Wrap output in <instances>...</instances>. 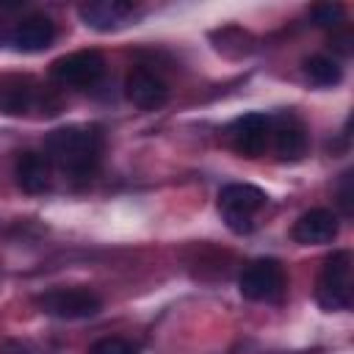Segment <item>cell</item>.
I'll return each instance as SVG.
<instances>
[{
  "instance_id": "30bf717a",
  "label": "cell",
  "mask_w": 354,
  "mask_h": 354,
  "mask_svg": "<svg viewBox=\"0 0 354 354\" xmlns=\"http://www.w3.org/2000/svg\"><path fill=\"white\" fill-rule=\"evenodd\" d=\"M268 136H271V119L266 113H243L230 124L232 147L246 158L263 155V149L268 147Z\"/></svg>"
},
{
  "instance_id": "277c9868",
  "label": "cell",
  "mask_w": 354,
  "mask_h": 354,
  "mask_svg": "<svg viewBox=\"0 0 354 354\" xmlns=\"http://www.w3.org/2000/svg\"><path fill=\"white\" fill-rule=\"evenodd\" d=\"M41 313L61 318V321H80L94 318L102 310V299L88 288H50L36 296Z\"/></svg>"
},
{
  "instance_id": "5bb4252c",
  "label": "cell",
  "mask_w": 354,
  "mask_h": 354,
  "mask_svg": "<svg viewBox=\"0 0 354 354\" xmlns=\"http://www.w3.org/2000/svg\"><path fill=\"white\" fill-rule=\"evenodd\" d=\"M77 14L94 30H113L136 14V6L127 0H91V3H83Z\"/></svg>"
},
{
  "instance_id": "3957f363",
  "label": "cell",
  "mask_w": 354,
  "mask_h": 354,
  "mask_svg": "<svg viewBox=\"0 0 354 354\" xmlns=\"http://www.w3.org/2000/svg\"><path fill=\"white\" fill-rule=\"evenodd\" d=\"M351 254L346 249L326 257L315 279V301L329 313L351 310Z\"/></svg>"
},
{
  "instance_id": "4fadbf2b",
  "label": "cell",
  "mask_w": 354,
  "mask_h": 354,
  "mask_svg": "<svg viewBox=\"0 0 354 354\" xmlns=\"http://www.w3.org/2000/svg\"><path fill=\"white\" fill-rule=\"evenodd\" d=\"M14 180L25 194H44L53 180V163L44 152L25 149L14 160Z\"/></svg>"
},
{
  "instance_id": "6da1fadb",
  "label": "cell",
  "mask_w": 354,
  "mask_h": 354,
  "mask_svg": "<svg viewBox=\"0 0 354 354\" xmlns=\"http://www.w3.org/2000/svg\"><path fill=\"white\" fill-rule=\"evenodd\" d=\"M44 155L72 180H91L102 158V133L97 127L69 124L44 138Z\"/></svg>"
},
{
  "instance_id": "e0dca14e",
  "label": "cell",
  "mask_w": 354,
  "mask_h": 354,
  "mask_svg": "<svg viewBox=\"0 0 354 354\" xmlns=\"http://www.w3.org/2000/svg\"><path fill=\"white\" fill-rule=\"evenodd\" d=\"M88 354H138V346L124 337H100L97 343H91Z\"/></svg>"
},
{
  "instance_id": "7a4b0ae2",
  "label": "cell",
  "mask_w": 354,
  "mask_h": 354,
  "mask_svg": "<svg viewBox=\"0 0 354 354\" xmlns=\"http://www.w3.org/2000/svg\"><path fill=\"white\" fill-rule=\"evenodd\" d=\"M266 202H268L266 191L252 183H230L218 191L216 199L224 224L235 235H249L254 230V216L266 207Z\"/></svg>"
},
{
  "instance_id": "5b68a950",
  "label": "cell",
  "mask_w": 354,
  "mask_h": 354,
  "mask_svg": "<svg viewBox=\"0 0 354 354\" xmlns=\"http://www.w3.org/2000/svg\"><path fill=\"white\" fill-rule=\"evenodd\" d=\"M285 268L274 257H257L243 266L238 277V290L249 301H274L285 290Z\"/></svg>"
},
{
  "instance_id": "52a82bcc",
  "label": "cell",
  "mask_w": 354,
  "mask_h": 354,
  "mask_svg": "<svg viewBox=\"0 0 354 354\" xmlns=\"http://www.w3.org/2000/svg\"><path fill=\"white\" fill-rule=\"evenodd\" d=\"M268 119H271L268 141L274 144L277 158L288 160V163L301 160L304 152H307V127H304V122L290 111H282V113L268 116Z\"/></svg>"
},
{
  "instance_id": "9a60e30c",
  "label": "cell",
  "mask_w": 354,
  "mask_h": 354,
  "mask_svg": "<svg viewBox=\"0 0 354 354\" xmlns=\"http://www.w3.org/2000/svg\"><path fill=\"white\" fill-rule=\"evenodd\" d=\"M304 75L310 77V83L326 88V86H337L343 80V66L332 55H310L304 61Z\"/></svg>"
},
{
  "instance_id": "9c48e42d",
  "label": "cell",
  "mask_w": 354,
  "mask_h": 354,
  "mask_svg": "<svg viewBox=\"0 0 354 354\" xmlns=\"http://www.w3.org/2000/svg\"><path fill=\"white\" fill-rule=\"evenodd\" d=\"M44 100V88L28 75H3L0 77V113L22 116L39 108Z\"/></svg>"
},
{
  "instance_id": "ac0fdd59",
  "label": "cell",
  "mask_w": 354,
  "mask_h": 354,
  "mask_svg": "<svg viewBox=\"0 0 354 354\" xmlns=\"http://www.w3.org/2000/svg\"><path fill=\"white\" fill-rule=\"evenodd\" d=\"M337 196H340V207H343V213L351 216V213H354V205H351V199H354V194H351V171H346V174L340 177Z\"/></svg>"
},
{
  "instance_id": "8fae6325",
  "label": "cell",
  "mask_w": 354,
  "mask_h": 354,
  "mask_svg": "<svg viewBox=\"0 0 354 354\" xmlns=\"http://www.w3.org/2000/svg\"><path fill=\"white\" fill-rule=\"evenodd\" d=\"M340 232V221H337V213L326 210V207H313L307 213H301L296 221H293V241L296 243H304V246H318V243H332Z\"/></svg>"
},
{
  "instance_id": "7c38bea8",
  "label": "cell",
  "mask_w": 354,
  "mask_h": 354,
  "mask_svg": "<svg viewBox=\"0 0 354 354\" xmlns=\"http://www.w3.org/2000/svg\"><path fill=\"white\" fill-rule=\"evenodd\" d=\"M8 39L19 53H41L55 41V22L47 14H28L14 25Z\"/></svg>"
},
{
  "instance_id": "2e32d148",
  "label": "cell",
  "mask_w": 354,
  "mask_h": 354,
  "mask_svg": "<svg viewBox=\"0 0 354 354\" xmlns=\"http://www.w3.org/2000/svg\"><path fill=\"white\" fill-rule=\"evenodd\" d=\"M346 17V8L343 3H318L313 6V22L318 28H337Z\"/></svg>"
},
{
  "instance_id": "ba28073f",
  "label": "cell",
  "mask_w": 354,
  "mask_h": 354,
  "mask_svg": "<svg viewBox=\"0 0 354 354\" xmlns=\"http://www.w3.org/2000/svg\"><path fill=\"white\" fill-rule=\"evenodd\" d=\"M124 97L141 111H155L169 100V86L147 66H133L124 77Z\"/></svg>"
},
{
  "instance_id": "8992f818",
  "label": "cell",
  "mask_w": 354,
  "mask_h": 354,
  "mask_svg": "<svg viewBox=\"0 0 354 354\" xmlns=\"http://www.w3.org/2000/svg\"><path fill=\"white\" fill-rule=\"evenodd\" d=\"M50 75L61 86L88 88V86L100 83V77L105 75V58L100 50H75L69 55L55 58L50 64Z\"/></svg>"
}]
</instances>
